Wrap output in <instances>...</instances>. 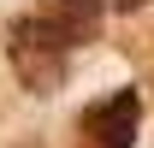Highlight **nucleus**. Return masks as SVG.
Returning a JSON list of instances; mask_svg holds the SVG:
<instances>
[{
	"mask_svg": "<svg viewBox=\"0 0 154 148\" xmlns=\"http://www.w3.org/2000/svg\"><path fill=\"white\" fill-rule=\"evenodd\" d=\"M6 59H12V71L30 95H54L71 71V48L36 18V12H18V18L6 24Z\"/></svg>",
	"mask_w": 154,
	"mask_h": 148,
	"instance_id": "obj_1",
	"label": "nucleus"
},
{
	"mask_svg": "<svg viewBox=\"0 0 154 148\" xmlns=\"http://www.w3.org/2000/svg\"><path fill=\"white\" fill-rule=\"evenodd\" d=\"M119 6H125V12H136V6H142V0H119Z\"/></svg>",
	"mask_w": 154,
	"mask_h": 148,
	"instance_id": "obj_4",
	"label": "nucleus"
},
{
	"mask_svg": "<svg viewBox=\"0 0 154 148\" xmlns=\"http://www.w3.org/2000/svg\"><path fill=\"white\" fill-rule=\"evenodd\" d=\"M142 130V89H113L77 113V148H136Z\"/></svg>",
	"mask_w": 154,
	"mask_h": 148,
	"instance_id": "obj_2",
	"label": "nucleus"
},
{
	"mask_svg": "<svg viewBox=\"0 0 154 148\" xmlns=\"http://www.w3.org/2000/svg\"><path fill=\"white\" fill-rule=\"evenodd\" d=\"M101 12H107L101 0H42V6H36V18L48 24L65 48L95 42V36H101Z\"/></svg>",
	"mask_w": 154,
	"mask_h": 148,
	"instance_id": "obj_3",
	"label": "nucleus"
}]
</instances>
